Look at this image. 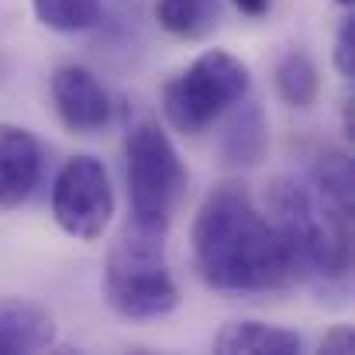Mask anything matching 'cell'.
<instances>
[{
    "label": "cell",
    "mask_w": 355,
    "mask_h": 355,
    "mask_svg": "<svg viewBox=\"0 0 355 355\" xmlns=\"http://www.w3.org/2000/svg\"><path fill=\"white\" fill-rule=\"evenodd\" d=\"M193 266L214 290H276L300 279L286 241L241 183H218L193 214Z\"/></svg>",
    "instance_id": "obj_1"
},
{
    "label": "cell",
    "mask_w": 355,
    "mask_h": 355,
    "mask_svg": "<svg viewBox=\"0 0 355 355\" xmlns=\"http://www.w3.org/2000/svg\"><path fill=\"white\" fill-rule=\"evenodd\" d=\"M104 297L128 321H159L180 307V286L166 266L162 235L128 228L104 266Z\"/></svg>",
    "instance_id": "obj_2"
},
{
    "label": "cell",
    "mask_w": 355,
    "mask_h": 355,
    "mask_svg": "<svg viewBox=\"0 0 355 355\" xmlns=\"http://www.w3.org/2000/svg\"><path fill=\"white\" fill-rule=\"evenodd\" d=\"M124 173L135 228L162 235L173 221V211L187 187V169L176 145L155 121L131 124L124 138Z\"/></svg>",
    "instance_id": "obj_3"
},
{
    "label": "cell",
    "mask_w": 355,
    "mask_h": 355,
    "mask_svg": "<svg viewBox=\"0 0 355 355\" xmlns=\"http://www.w3.org/2000/svg\"><path fill=\"white\" fill-rule=\"evenodd\" d=\"M248 87L252 73L238 55L225 49H207L162 87V114L176 131L200 135L228 107L245 101Z\"/></svg>",
    "instance_id": "obj_4"
},
{
    "label": "cell",
    "mask_w": 355,
    "mask_h": 355,
    "mask_svg": "<svg viewBox=\"0 0 355 355\" xmlns=\"http://www.w3.org/2000/svg\"><path fill=\"white\" fill-rule=\"evenodd\" d=\"M52 214L66 235L97 241L114 218V187L101 159L73 155L62 162L52 187Z\"/></svg>",
    "instance_id": "obj_5"
},
{
    "label": "cell",
    "mask_w": 355,
    "mask_h": 355,
    "mask_svg": "<svg viewBox=\"0 0 355 355\" xmlns=\"http://www.w3.org/2000/svg\"><path fill=\"white\" fill-rule=\"evenodd\" d=\"M52 104L55 114L73 135H97L111 121V97L104 83L87 66H59L52 76Z\"/></svg>",
    "instance_id": "obj_6"
},
{
    "label": "cell",
    "mask_w": 355,
    "mask_h": 355,
    "mask_svg": "<svg viewBox=\"0 0 355 355\" xmlns=\"http://www.w3.org/2000/svg\"><path fill=\"white\" fill-rule=\"evenodd\" d=\"M42 176V148L21 124H0V207H21Z\"/></svg>",
    "instance_id": "obj_7"
},
{
    "label": "cell",
    "mask_w": 355,
    "mask_h": 355,
    "mask_svg": "<svg viewBox=\"0 0 355 355\" xmlns=\"http://www.w3.org/2000/svg\"><path fill=\"white\" fill-rule=\"evenodd\" d=\"M55 335H59V328L45 307L21 300V297L0 300V355L52 349Z\"/></svg>",
    "instance_id": "obj_8"
},
{
    "label": "cell",
    "mask_w": 355,
    "mask_h": 355,
    "mask_svg": "<svg viewBox=\"0 0 355 355\" xmlns=\"http://www.w3.org/2000/svg\"><path fill=\"white\" fill-rule=\"evenodd\" d=\"M214 349L225 355H297L304 349V338L266 321H235L218 331Z\"/></svg>",
    "instance_id": "obj_9"
},
{
    "label": "cell",
    "mask_w": 355,
    "mask_h": 355,
    "mask_svg": "<svg viewBox=\"0 0 355 355\" xmlns=\"http://www.w3.org/2000/svg\"><path fill=\"white\" fill-rule=\"evenodd\" d=\"M155 21L176 38H204L218 24V0H155Z\"/></svg>",
    "instance_id": "obj_10"
},
{
    "label": "cell",
    "mask_w": 355,
    "mask_h": 355,
    "mask_svg": "<svg viewBox=\"0 0 355 355\" xmlns=\"http://www.w3.org/2000/svg\"><path fill=\"white\" fill-rule=\"evenodd\" d=\"M352 193H355V176H352V159L342 148H328L318 155L314 162V197L321 204L352 211Z\"/></svg>",
    "instance_id": "obj_11"
},
{
    "label": "cell",
    "mask_w": 355,
    "mask_h": 355,
    "mask_svg": "<svg viewBox=\"0 0 355 355\" xmlns=\"http://www.w3.org/2000/svg\"><path fill=\"white\" fill-rule=\"evenodd\" d=\"M276 94L290 104V107H307L318 101L321 94V76L318 66L311 62L307 52H286L276 66Z\"/></svg>",
    "instance_id": "obj_12"
},
{
    "label": "cell",
    "mask_w": 355,
    "mask_h": 355,
    "mask_svg": "<svg viewBox=\"0 0 355 355\" xmlns=\"http://www.w3.org/2000/svg\"><path fill=\"white\" fill-rule=\"evenodd\" d=\"M101 7H104V0H31L38 24L62 31V35L94 28L101 21Z\"/></svg>",
    "instance_id": "obj_13"
},
{
    "label": "cell",
    "mask_w": 355,
    "mask_h": 355,
    "mask_svg": "<svg viewBox=\"0 0 355 355\" xmlns=\"http://www.w3.org/2000/svg\"><path fill=\"white\" fill-rule=\"evenodd\" d=\"M225 152H228L232 162H259L262 159V152H266V121L255 107L232 124Z\"/></svg>",
    "instance_id": "obj_14"
},
{
    "label": "cell",
    "mask_w": 355,
    "mask_h": 355,
    "mask_svg": "<svg viewBox=\"0 0 355 355\" xmlns=\"http://www.w3.org/2000/svg\"><path fill=\"white\" fill-rule=\"evenodd\" d=\"M331 59H335L338 76H342V80H352L355 76V17L352 14H349V17H342V24H338Z\"/></svg>",
    "instance_id": "obj_15"
},
{
    "label": "cell",
    "mask_w": 355,
    "mask_h": 355,
    "mask_svg": "<svg viewBox=\"0 0 355 355\" xmlns=\"http://www.w3.org/2000/svg\"><path fill=\"white\" fill-rule=\"evenodd\" d=\"M321 352H331V355H349L355 352V331L352 324H335L324 338H321Z\"/></svg>",
    "instance_id": "obj_16"
},
{
    "label": "cell",
    "mask_w": 355,
    "mask_h": 355,
    "mask_svg": "<svg viewBox=\"0 0 355 355\" xmlns=\"http://www.w3.org/2000/svg\"><path fill=\"white\" fill-rule=\"evenodd\" d=\"M241 14H248V17H262L269 7H272V0H232Z\"/></svg>",
    "instance_id": "obj_17"
},
{
    "label": "cell",
    "mask_w": 355,
    "mask_h": 355,
    "mask_svg": "<svg viewBox=\"0 0 355 355\" xmlns=\"http://www.w3.org/2000/svg\"><path fill=\"white\" fill-rule=\"evenodd\" d=\"M335 3H342V7H349V3H352V0H335Z\"/></svg>",
    "instance_id": "obj_18"
}]
</instances>
